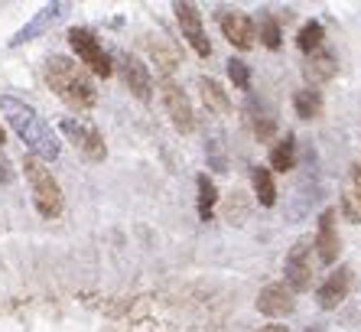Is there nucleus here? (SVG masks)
I'll return each mask as SVG.
<instances>
[{
    "label": "nucleus",
    "mask_w": 361,
    "mask_h": 332,
    "mask_svg": "<svg viewBox=\"0 0 361 332\" xmlns=\"http://www.w3.org/2000/svg\"><path fill=\"white\" fill-rule=\"evenodd\" d=\"M312 244L310 241H296L290 254H286L283 274H286V287L293 293H302L312 287Z\"/></svg>",
    "instance_id": "obj_5"
},
{
    "label": "nucleus",
    "mask_w": 361,
    "mask_h": 332,
    "mask_svg": "<svg viewBox=\"0 0 361 332\" xmlns=\"http://www.w3.org/2000/svg\"><path fill=\"white\" fill-rule=\"evenodd\" d=\"M296 166V137L293 134H286L280 143H274L270 150V170H277V173H290Z\"/></svg>",
    "instance_id": "obj_19"
},
{
    "label": "nucleus",
    "mask_w": 361,
    "mask_h": 332,
    "mask_svg": "<svg viewBox=\"0 0 361 332\" xmlns=\"http://www.w3.org/2000/svg\"><path fill=\"white\" fill-rule=\"evenodd\" d=\"M68 42H72V49H75L78 62H82V66H88L94 75L108 78V75L114 72V66H111V56L104 52V46H101L98 40H94L92 30L72 26V30H68Z\"/></svg>",
    "instance_id": "obj_4"
},
{
    "label": "nucleus",
    "mask_w": 361,
    "mask_h": 332,
    "mask_svg": "<svg viewBox=\"0 0 361 332\" xmlns=\"http://www.w3.org/2000/svg\"><path fill=\"white\" fill-rule=\"evenodd\" d=\"M251 127H254V137L257 141H270L274 137V131H277V114L264 105V101H257V98H251Z\"/></svg>",
    "instance_id": "obj_18"
},
{
    "label": "nucleus",
    "mask_w": 361,
    "mask_h": 332,
    "mask_svg": "<svg viewBox=\"0 0 361 332\" xmlns=\"http://www.w3.org/2000/svg\"><path fill=\"white\" fill-rule=\"evenodd\" d=\"M251 183H254V196L261 206H274L277 202V186H274V173H270L267 166H254L251 170Z\"/></svg>",
    "instance_id": "obj_20"
},
{
    "label": "nucleus",
    "mask_w": 361,
    "mask_h": 332,
    "mask_svg": "<svg viewBox=\"0 0 361 332\" xmlns=\"http://www.w3.org/2000/svg\"><path fill=\"white\" fill-rule=\"evenodd\" d=\"M306 332H326V326H310Z\"/></svg>",
    "instance_id": "obj_30"
},
{
    "label": "nucleus",
    "mask_w": 361,
    "mask_h": 332,
    "mask_svg": "<svg viewBox=\"0 0 361 332\" xmlns=\"http://www.w3.org/2000/svg\"><path fill=\"white\" fill-rule=\"evenodd\" d=\"M293 307H296V300L286 283H267V287L257 293V309H261L264 316H270V319L293 313Z\"/></svg>",
    "instance_id": "obj_11"
},
{
    "label": "nucleus",
    "mask_w": 361,
    "mask_h": 332,
    "mask_svg": "<svg viewBox=\"0 0 361 332\" xmlns=\"http://www.w3.org/2000/svg\"><path fill=\"white\" fill-rule=\"evenodd\" d=\"M147 52H150V62L157 66V72L163 75V82H166L169 75L176 72V66H179L176 46H173V42H169L163 33H150V36H147Z\"/></svg>",
    "instance_id": "obj_14"
},
{
    "label": "nucleus",
    "mask_w": 361,
    "mask_h": 332,
    "mask_svg": "<svg viewBox=\"0 0 361 332\" xmlns=\"http://www.w3.org/2000/svg\"><path fill=\"white\" fill-rule=\"evenodd\" d=\"M173 10H176V20H179V26H183V36L189 40V46H192L202 59L212 56V42H209V36H205V30H202L199 10H195L192 4H173Z\"/></svg>",
    "instance_id": "obj_10"
},
{
    "label": "nucleus",
    "mask_w": 361,
    "mask_h": 332,
    "mask_svg": "<svg viewBox=\"0 0 361 332\" xmlns=\"http://www.w3.org/2000/svg\"><path fill=\"white\" fill-rule=\"evenodd\" d=\"M261 42L267 49H280V26L274 17H261Z\"/></svg>",
    "instance_id": "obj_25"
},
{
    "label": "nucleus",
    "mask_w": 361,
    "mask_h": 332,
    "mask_svg": "<svg viewBox=\"0 0 361 332\" xmlns=\"http://www.w3.org/2000/svg\"><path fill=\"white\" fill-rule=\"evenodd\" d=\"M59 131L82 150L85 157L94 160V163H101V160L108 157V147H104V137L98 134V127L85 124V121H75V117H66V121L59 124Z\"/></svg>",
    "instance_id": "obj_6"
},
{
    "label": "nucleus",
    "mask_w": 361,
    "mask_h": 332,
    "mask_svg": "<svg viewBox=\"0 0 361 332\" xmlns=\"http://www.w3.org/2000/svg\"><path fill=\"white\" fill-rule=\"evenodd\" d=\"M114 62H118L121 78H124V85L134 92V98L150 101V95H153V75H150V69L143 66L134 52H118V56H114Z\"/></svg>",
    "instance_id": "obj_7"
},
{
    "label": "nucleus",
    "mask_w": 361,
    "mask_h": 332,
    "mask_svg": "<svg viewBox=\"0 0 361 332\" xmlns=\"http://www.w3.org/2000/svg\"><path fill=\"white\" fill-rule=\"evenodd\" d=\"M306 82L316 88V85H326V82H332L336 78V72H338V62H336V56L332 52H326V49H319V52H312L310 59H306Z\"/></svg>",
    "instance_id": "obj_16"
},
{
    "label": "nucleus",
    "mask_w": 361,
    "mask_h": 332,
    "mask_svg": "<svg viewBox=\"0 0 361 332\" xmlns=\"http://www.w3.org/2000/svg\"><path fill=\"white\" fill-rule=\"evenodd\" d=\"M0 114L7 117V124L13 127V134L26 143L30 157L42 160V163L46 160H59V153H62L59 137L52 134V127L42 121L33 105H26V101L13 98V95H4L0 98Z\"/></svg>",
    "instance_id": "obj_1"
},
{
    "label": "nucleus",
    "mask_w": 361,
    "mask_h": 332,
    "mask_svg": "<svg viewBox=\"0 0 361 332\" xmlns=\"http://www.w3.org/2000/svg\"><path fill=\"white\" fill-rule=\"evenodd\" d=\"M322 40H326V30H322V23L319 20H310V23L300 30V36H296V46H300L302 52H319V46H322Z\"/></svg>",
    "instance_id": "obj_23"
},
{
    "label": "nucleus",
    "mask_w": 361,
    "mask_h": 332,
    "mask_svg": "<svg viewBox=\"0 0 361 332\" xmlns=\"http://www.w3.org/2000/svg\"><path fill=\"white\" fill-rule=\"evenodd\" d=\"M342 215L348 218L352 225H358V222H361V202L352 196V189H345V192H342Z\"/></svg>",
    "instance_id": "obj_27"
},
{
    "label": "nucleus",
    "mask_w": 361,
    "mask_h": 332,
    "mask_svg": "<svg viewBox=\"0 0 361 332\" xmlns=\"http://www.w3.org/2000/svg\"><path fill=\"white\" fill-rule=\"evenodd\" d=\"M199 92H202V101H205V108L212 111V114H231V101H228V95L221 92V85L215 82V78H209V75H202L199 78Z\"/></svg>",
    "instance_id": "obj_17"
},
{
    "label": "nucleus",
    "mask_w": 361,
    "mask_h": 332,
    "mask_svg": "<svg viewBox=\"0 0 361 332\" xmlns=\"http://www.w3.org/2000/svg\"><path fill=\"white\" fill-rule=\"evenodd\" d=\"M316 254H319L322 264H336L338 251H342V241H338V232H336V212L326 208L319 215V232H316Z\"/></svg>",
    "instance_id": "obj_13"
},
{
    "label": "nucleus",
    "mask_w": 361,
    "mask_h": 332,
    "mask_svg": "<svg viewBox=\"0 0 361 332\" xmlns=\"http://www.w3.org/2000/svg\"><path fill=\"white\" fill-rule=\"evenodd\" d=\"M261 332H290V329L280 326V323H270V326H261Z\"/></svg>",
    "instance_id": "obj_29"
},
{
    "label": "nucleus",
    "mask_w": 361,
    "mask_h": 332,
    "mask_svg": "<svg viewBox=\"0 0 361 332\" xmlns=\"http://www.w3.org/2000/svg\"><path fill=\"white\" fill-rule=\"evenodd\" d=\"M160 92H163V105H166V111H169V117H173L176 131H179V134H192L195 114H192V105H189L185 92L179 88L176 82H169V78L160 85Z\"/></svg>",
    "instance_id": "obj_8"
},
{
    "label": "nucleus",
    "mask_w": 361,
    "mask_h": 332,
    "mask_svg": "<svg viewBox=\"0 0 361 332\" xmlns=\"http://www.w3.org/2000/svg\"><path fill=\"white\" fill-rule=\"evenodd\" d=\"M348 290H352V267H336V271L326 277V283L319 287V293H316V303H319L322 309H336L338 303L348 297Z\"/></svg>",
    "instance_id": "obj_12"
},
{
    "label": "nucleus",
    "mask_w": 361,
    "mask_h": 332,
    "mask_svg": "<svg viewBox=\"0 0 361 332\" xmlns=\"http://www.w3.org/2000/svg\"><path fill=\"white\" fill-rule=\"evenodd\" d=\"M293 108L302 121H316V117L322 114V95L316 92V88H302V92H296Z\"/></svg>",
    "instance_id": "obj_21"
},
{
    "label": "nucleus",
    "mask_w": 361,
    "mask_h": 332,
    "mask_svg": "<svg viewBox=\"0 0 361 332\" xmlns=\"http://www.w3.org/2000/svg\"><path fill=\"white\" fill-rule=\"evenodd\" d=\"M66 10H68V4H46V7H42L39 13H36V17L30 20V23H26L23 30H20L17 36H13V40H10V46H23V42L36 40L39 33H46V30H49V26L56 23V20H59L62 13H66Z\"/></svg>",
    "instance_id": "obj_15"
},
{
    "label": "nucleus",
    "mask_w": 361,
    "mask_h": 332,
    "mask_svg": "<svg viewBox=\"0 0 361 332\" xmlns=\"http://www.w3.org/2000/svg\"><path fill=\"white\" fill-rule=\"evenodd\" d=\"M225 218L231 225H241L244 218H247V202H244L241 192H231V199H228V206H225Z\"/></svg>",
    "instance_id": "obj_24"
},
{
    "label": "nucleus",
    "mask_w": 361,
    "mask_h": 332,
    "mask_svg": "<svg viewBox=\"0 0 361 332\" xmlns=\"http://www.w3.org/2000/svg\"><path fill=\"white\" fill-rule=\"evenodd\" d=\"M219 26L225 40L235 46V49H251L254 40H257V30H254V20L247 13H238V10H221L219 13Z\"/></svg>",
    "instance_id": "obj_9"
},
{
    "label": "nucleus",
    "mask_w": 361,
    "mask_h": 332,
    "mask_svg": "<svg viewBox=\"0 0 361 332\" xmlns=\"http://www.w3.org/2000/svg\"><path fill=\"white\" fill-rule=\"evenodd\" d=\"M345 189H352V196L361 202V160L352 163V173H348V186H345Z\"/></svg>",
    "instance_id": "obj_28"
},
{
    "label": "nucleus",
    "mask_w": 361,
    "mask_h": 332,
    "mask_svg": "<svg viewBox=\"0 0 361 332\" xmlns=\"http://www.w3.org/2000/svg\"><path fill=\"white\" fill-rule=\"evenodd\" d=\"M0 147H4V127H0Z\"/></svg>",
    "instance_id": "obj_31"
},
{
    "label": "nucleus",
    "mask_w": 361,
    "mask_h": 332,
    "mask_svg": "<svg viewBox=\"0 0 361 332\" xmlns=\"http://www.w3.org/2000/svg\"><path fill=\"white\" fill-rule=\"evenodd\" d=\"M228 75H231V82H235L238 88H247V85H251V69L244 66L241 59H228Z\"/></svg>",
    "instance_id": "obj_26"
},
{
    "label": "nucleus",
    "mask_w": 361,
    "mask_h": 332,
    "mask_svg": "<svg viewBox=\"0 0 361 332\" xmlns=\"http://www.w3.org/2000/svg\"><path fill=\"white\" fill-rule=\"evenodd\" d=\"M23 176L30 189H33V202L39 208L42 218H56L62 212V189L56 183V176L46 170V163L36 157H23Z\"/></svg>",
    "instance_id": "obj_3"
},
{
    "label": "nucleus",
    "mask_w": 361,
    "mask_h": 332,
    "mask_svg": "<svg viewBox=\"0 0 361 332\" xmlns=\"http://www.w3.org/2000/svg\"><path fill=\"white\" fill-rule=\"evenodd\" d=\"M46 82H49V88L66 101L68 108H75V111H88L98 101L92 78L68 56H49V62H46Z\"/></svg>",
    "instance_id": "obj_2"
},
{
    "label": "nucleus",
    "mask_w": 361,
    "mask_h": 332,
    "mask_svg": "<svg viewBox=\"0 0 361 332\" xmlns=\"http://www.w3.org/2000/svg\"><path fill=\"white\" fill-rule=\"evenodd\" d=\"M195 186H199V218L202 222H212V208L219 202V189H215V183L205 173L195 179Z\"/></svg>",
    "instance_id": "obj_22"
}]
</instances>
